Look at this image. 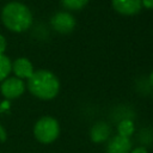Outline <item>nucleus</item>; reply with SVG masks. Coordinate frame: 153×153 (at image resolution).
<instances>
[{"instance_id": "obj_16", "label": "nucleus", "mask_w": 153, "mask_h": 153, "mask_svg": "<svg viewBox=\"0 0 153 153\" xmlns=\"http://www.w3.org/2000/svg\"><path fill=\"white\" fill-rule=\"evenodd\" d=\"M149 84L153 86V72L149 74Z\"/></svg>"}, {"instance_id": "obj_9", "label": "nucleus", "mask_w": 153, "mask_h": 153, "mask_svg": "<svg viewBox=\"0 0 153 153\" xmlns=\"http://www.w3.org/2000/svg\"><path fill=\"white\" fill-rule=\"evenodd\" d=\"M110 134H111L110 126L102 121L94 123L90 130V137H91L92 142H94V143H102V142L106 141L110 137Z\"/></svg>"}, {"instance_id": "obj_10", "label": "nucleus", "mask_w": 153, "mask_h": 153, "mask_svg": "<svg viewBox=\"0 0 153 153\" xmlns=\"http://www.w3.org/2000/svg\"><path fill=\"white\" fill-rule=\"evenodd\" d=\"M134 130H135V126H134L133 120H130V118H123L117 124L118 135H122V136H126V137H130L134 134Z\"/></svg>"}, {"instance_id": "obj_12", "label": "nucleus", "mask_w": 153, "mask_h": 153, "mask_svg": "<svg viewBox=\"0 0 153 153\" xmlns=\"http://www.w3.org/2000/svg\"><path fill=\"white\" fill-rule=\"evenodd\" d=\"M88 1L90 0H61L63 7L71 11H79L84 8L88 4Z\"/></svg>"}, {"instance_id": "obj_6", "label": "nucleus", "mask_w": 153, "mask_h": 153, "mask_svg": "<svg viewBox=\"0 0 153 153\" xmlns=\"http://www.w3.org/2000/svg\"><path fill=\"white\" fill-rule=\"evenodd\" d=\"M112 8L122 16H135L141 8V0H111Z\"/></svg>"}, {"instance_id": "obj_11", "label": "nucleus", "mask_w": 153, "mask_h": 153, "mask_svg": "<svg viewBox=\"0 0 153 153\" xmlns=\"http://www.w3.org/2000/svg\"><path fill=\"white\" fill-rule=\"evenodd\" d=\"M11 71H12V62H11V60L6 55L0 54V81H4L8 76Z\"/></svg>"}, {"instance_id": "obj_14", "label": "nucleus", "mask_w": 153, "mask_h": 153, "mask_svg": "<svg viewBox=\"0 0 153 153\" xmlns=\"http://www.w3.org/2000/svg\"><path fill=\"white\" fill-rule=\"evenodd\" d=\"M129 153H148V151L143 147V146H139V147H135V148H131Z\"/></svg>"}, {"instance_id": "obj_5", "label": "nucleus", "mask_w": 153, "mask_h": 153, "mask_svg": "<svg viewBox=\"0 0 153 153\" xmlns=\"http://www.w3.org/2000/svg\"><path fill=\"white\" fill-rule=\"evenodd\" d=\"M0 88H1L2 96H5L8 99H13L23 94L25 90V84L22 79L17 76H12V78H6L2 81Z\"/></svg>"}, {"instance_id": "obj_4", "label": "nucleus", "mask_w": 153, "mask_h": 153, "mask_svg": "<svg viewBox=\"0 0 153 153\" xmlns=\"http://www.w3.org/2000/svg\"><path fill=\"white\" fill-rule=\"evenodd\" d=\"M50 24H51L53 29L56 32L66 35V33H69L74 30V27L76 25V22H75V18L71 13L62 11V12L55 13L51 17Z\"/></svg>"}, {"instance_id": "obj_13", "label": "nucleus", "mask_w": 153, "mask_h": 153, "mask_svg": "<svg viewBox=\"0 0 153 153\" xmlns=\"http://www.w3.org/2000/svg\"><path fill=\"white\" fill-rule=\"evenodd\" d=\"M141 5L147 10H153V0H141Z\"/></svg>"}, {"instance_id": "obj_2", "label": "nucleus", "mask_w": 153, "mask_h": 153, "mask_svg": "<svg viewBox=\"0 0 153 153\" xmlns=\"http://www.w3.org/2000/svg\"><path fill=\"white\" fill-rule=\"evenodd\" d=\"M1 20L4 25L13 32H23L32 24V13L30 8L18 1L6 4L1 11Z\"/></svg>"}, {"instance_id": "obj_1", "label": "nucleus", "mask_w": 153, "mask_h": 153, "mask_svg": "<svg viewBox=\"0 0 153 153\" xmlns=\"http://www.w3.org/2000/svg\"><path fill=\"white\" fill-rule=\"evenodd\" d=\"M27 88L35 97L49 100L57 96L60 91V81L50 71L39 69L33 72L27 79Z\"/></svg>"}, {"instance_id": "obj_15", "label": "nucleus", "mask_w": 153, "mask_h": 153, "mask_svg": "<svg viewBox=\"0 0 153 153\" xmlns=\"http://www.w3.org/2000/svg\"><path fill=\"white\" fill-rule=\"evenodd\" d=\"M6 49V39L2 35H0V54H4Z\"/></svg>"}, {"instance_id": "obj_3", "label": "nucleus", "mask_w": 153, "mask_h": 153, "mask_svg": "<svg viewBox=\"0 0 153 153\" xmlns=\"http://www.w3.org/2000/svg\"><path fill=\"white\" fill-rule=\"evenodd\" d=\"M33 134L39 142L51 143L60 134V124L54 117L44 116L36 122L33 127Z\"/></svg>"}, {"instance_id": "obj_7", "label": "nucleus", "mask_w": 153, "mask_h": 153, "mask_svg": "<svg viewBox=\"0 0 153 153\" xmlns=\"http://www.w3.org/2000/svg\"><path fill=\"white\" fill-rule=\"evenodd\" d=\"M131 149V141L130 137H126L122 135L112 136L106 146L108 153H129Z\"/></svg>"}, {"instance_id": "obj_8", "label": "nucleus", "mask_w": 153, "mask_h": 153, "mask_svg": "<svg viewBox=\"0 0 153 153\" xmlns=\"http://www.w3.org/2000/svg\"><path fill=\"white\" fill-rule=\"evenodd\" d=\"M12 71L14 75L19 79H29L33 71V66L26 57H19L12 63Z\"/></svg>"}]
</instances>
